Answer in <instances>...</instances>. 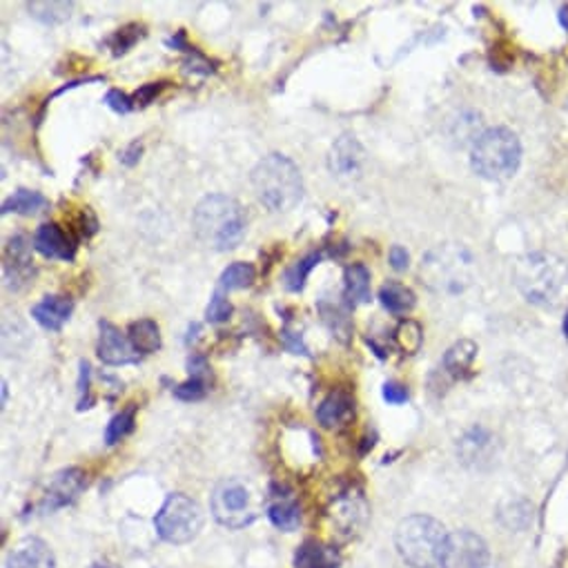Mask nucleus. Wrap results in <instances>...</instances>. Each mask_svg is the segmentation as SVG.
<instances>
[{
    "mask_svg": "<svg viewBox=\"0 0 568 568\" xmlns=\"http://www.w3.org/2000/svg\"><path fill=\"white\" fill-rule=\"evenodd\" d=\"M193 226L197 239L206 248L228 252L243 241L248 217L237 199L226 195H210L195 208Z\"/></svg>",
    "mask_w": 568,
    "mask_h": 568,
    "instance_id": "obj_1",
    "label": "nucleus"
},
{
    "mask_svg": "<svg viewBox=\"0 0 568 568\" xmlns=\"http://www.w3.org/2000/svg\"><path fill=\"white\" fill-rule=\"evenodd\" d=\"M252 187L256 199L270 212H291L304 199L302 170L283 154H267L256 163Z\"/></svg>",
    "mask_w": 568,
    "mask_h": 568,
    "instance_id": "obj_2",
    "label": "nucleus"
},
{
    "mask_svg": "<svg viewBox=\"0 0 568 568\" xmlns=\"http://www.w3.org/2000/svg\"><path fill=\"white\" fill-rule=\"evenodd\" d=\"M513 281L526 302L555 306L566 288L568 265L553 252H531L515 263Z\"/></svg>",
    "mask_w": 568,
    "mask_h": 568,
    "instance_id": "obj_3",
    "label": "nucleus"
},
{
    "mask_svg": "<svg viewBox=\"0 0 568 568\" xmlns=\"http://www.w3.org/2000/svg\"><path fill=\"white\" fill-rule=\"evenodd\" d=\"M522 163V143L509 128L487 130L470 152V165L482 178H511Z\"/></svg>",
    "mask_w": 568,
    "mask_h": 568,
    "instance_id": "obj_4",
    "label": "nucleus"
},
{
    "mask_svg": "<svg viewBox=\"0 0 568 568\" xmlns=\"http://www.w3.org/2000/svg\"><path fill=\"white\" fill-rule=\"evenodd\" d=\"M446 542L444 526L428 515H411L397 526L395 544L402 559L413 568H433Z\"/></svg>",
    "mask_w": 568,
    "mask_h": 568,
    "instance_id": "obj_5",
    "label": "nucleus"
},
{
    "mask_svg": "<svg viewBox=\"0 0 568 568\" xmlns=\"http://www.w3.org/2000/svg\"><path fill=\"white\" fill-rule=\"evenodd\" d=\"M156 533L167 544L193 542L204 528V513L195 500L174 493L165 500L154 520Z\"/></svg>",
    "mask_w": 568,
    "mask_h": 568,
    "instance_id": "obj_6",
    "label": "nucleus"
},
{
    "mask_svg": "<svg viewBox=\"0 0 568 568\" xmlns=\"http://www.w3.org/2000/svg\"><path fill=\"white\" fill-rule=\"evenodd\" d=\"M212 515L221 526L243 528L254 522L256 513L252 511V498L243 482L226 480L212 493Z\"/></svg>",
    "mask_w": 568,
    "mask_h": 568,
    "instance_id": "obj_7",
    "label": "nucleus"
},
{
    "mask_svg": "<svg viewBox=\"0 0 568 568\" xmlns=\"http://www.w3.org/2000/svg\"><path fill=\"white\" fill-rule=\"evenodd\" d=\"M489 564L487 542L472 531H455L446 535L439 566L441 568H484Z\"/></svg>",
    "mask_w": 568,
    "mask_h": 568,
    "instance_id": "obj_8",
    "label": "nucleus"
},
{
    "mask_svg": "<svg viewBox=\"0 0 568 568\" xmlns=\"http://www.w3.org/2000/svg\"><path fill=\"white\" fill-rule=\"evenodd\" d=\"M363 163H365V152L354 134H343L335 141L328 156V167L332 176H337L339 181H354L361 176Z\"/></svg>",
    "mask_w": 568,
    "mask_h": 568,
    "instance_id": "obj_9",
    "label": "nucleus"
},
{
    "mask_svg": "<svg viewBox=\"0 0 568 568\" xmlns=\"http://www.w3.org/2000/svg\"><path fill=\"white\" fill-rule=\"evenodd\" d=\"M99 357L108 365L139 363V352L132 348L130 339L110 321L99 324Z\"/></svg>",
    "mask_w": 568,
    "mask_h": 568,
    "instance_id": "obj_10",
    "label": "nucleus"
},
{
    "mask_svg": "<svg viewBox=\"0 0 568 568\" xmlns=\"http://www.w3.org/2000/svg\"><path fill=\"white\" fill-rule=\"evenodd\" d=\"M83 489H85V472L80 468H67V470L58 472V476H54V480L41 502V509L56 511V509L69 506Z\"/></svg>",
    "mask_w": 568,
    "mask_h": 568,
    "instance_id": "obj_11",
    "label": "nucleus"
},
{
    "mask_svg": "<svg viewBox=\"0 0 568 568\" xmlns=\"http://www.w3.org/2000/svg\"><path fill=\"white\" fill-rule=\"evenodd\" d=\"M34 248L45 259L58 261H74L76 254V241L58 223H43L34 234Z\"/></svg>",
    "mask_w": 568,
    "mask_h": 568,
    "instance_id": "obj_12",
    "label": "nucleus"
},
{
    "mask_svg": "<svg viewBox=\"0 0 568 568\" xmlns=\"http://www.w3.org/2000/svg\"><path fill=\"white\" fill-rule=\"evenodd\" d=\"M8 568H56V557L43 539L28 537L8 555Z\"/></svg>",
    "mask_w": 568,
    "mask_h": 568,
    "instance_id": "obj_13",
    "label": "nucleus"
},
{
    "mask_svg": "<svg viewBox=\"0 0 568 568\" xmlns=\"http://www.w3.org/2000/svg\"><path fill=\"white\" fill-rule=\"evenodd\" d=\"M72 310H74L72 299L61 297V295H50V297H43V299L32 308V317H34V321H36L41 328L56 332V330H61V328L67 324Z\"/></svg>",
    "mask_w": 568,
    "mask_h": 568,
    "instance_id": "obj_14",
    "label": "nucleus"
},
{
    "mask_svg": "<svg viewBox=\"0 0 568 568\" xmlns=\"http://www.w3.org/2000/svg\"><path fill=\"white\" fill-rule=\"evenodd\" d=\"M187 370H189V379L185 384L174 389V395L181 402H199L206 397L208 393V382H210V365L204 357L193 354L187 361Z\"/></svg>",
    "mask_w": 568,
    "mask_h": 568,
    "instance_id": "obj_15",
    "label": "nucleus"
},
{
    "mask_svg": "<svg viewBox=\"0 0 568 568\" xmlns=\"http://www.w3.org/2000/svg\"><path fill=\"white\" fill-rule=\"evenodd\" d=\"M354 417V402L348 393L335 391L330 393L317 408V419L324 428L346 426Z\"/></svg>",
    "mask_w": 568,
    "mask_h": 568,
    "instance_id": "obj_16",
    "label": "nucleus"
},
{
    "mask_svg": "<svg viewBox=\"0 0 568 568\" xmlns=\"http://www.w3.org/2000/svg\"><path fill=\"white\" fill-rule=\"evenodd\" d=\"M343 299L350 308L370 302V270L363 263H352L343 272Z\"/></svg>",
    "mask_w": 568,
    "mask_h": 568,
    "instance_id": "obj_17",
    "label": "nucleus"
},
{
    "mask_svg": "<svg viewBox=\"0 0 568 568\" xmlns=\"http://www.w3.org/2000/svg\"><path fill=\"white\" fill-rule=\"evenodd\" d=\"M339 550L321 542H306L295 553V568H339Z\"/></svg>",
    "mask_w": 568,
    "mask_h": 568,
    "instance_id": "obj_18",
    "label": "nucleus"
},
{
    "mask_svg": "<svg viewBox=\"0 0 568 568\" xmlns=\"http://www.w3.org/2000/svg\"><path fill=\"white\" fill-rule=\"evenodd\" d=\"M32 250L25 237H12L6 250V274L10 281H23L32 272Z\"/></svg>",
    "mask_w": 568,
    "mask_h": 568,
    "instance_id": "obj_19",
    "label": "nucleus"
},
{
    "mask_svg": "<svg viewBox=\"0 0 568 568\" xmlns=\"http://www.w3.org/2000/svg\"><path fill=\"white\" fill-rule=\"evenodd\" d=\"M267 517L270 522L278 528V531H295L302 522V509L297 504V500L293 498V493L286 495H274L270 506H267Z\"/></svg>",
    "mask_w": 568,
    "mask_h": 568,
    "instance_id": "obj_20",
    "label": "nucleus"
},
{
    "mask_svg": "<svg viewBox=\"0 0 568 568\" xmlns=\"http://www.w3.org/2000/svg\"><path fill=\"white\" fill-rule=\"evenodd\" d=\"M379 302H382V306L393 315H406L415 308L417 297L408 286H404V283L389 281L379 288Z\"/></svg>",
    "mask_w": 568,
    "mask_h": 568,
    "instance_id": "obj_21",
    "label": "nucleus"
},
{
    "mask_svg": "<svg viewBox=\"0 0 568 568\" xmlns=\"http://www.w3.org/2000/svg\"><path fill=\"white\" fill-rule=\"evenodd\" d=\"M493 452V437L482 430V428H476L470 430L461 441H459V455L466 463H472V466H480L482 461H487Z\"/></svg>",
    "mask_w": 568,
    "mask_h": 568,
    "instance_id": "obj_22",
    "label": "nucleus"
},
{
    "mask_svg": "<svg viewBox=\"0 0 568 568\" xmlns=\"http://www.w3.org/2000/svg\"><path fill=\"white\" fill-rule=\"evenodd\" d=\"M132 348L139 354H152L156 350H161V330L156 326V321L152 319H139L130 326V335H128Z\"/></svg>",
    "mask_w": 568,
    "mask_h": 568,
    "instance_id": "obj_23",
    "label": "nucleus"
},
{
    "mask_svg": "<svg viewBox=\"0 0 568 568\" xmlns=\"http://www.w3.org/2000/svg\"><path fill=\"white\" fill-rule=\"evenodd\" d=\"M47 206H50L47 199L41 193H36V189L21 187L10 199H6L3 215H12V212L14 215H36V212L45 210Z\"/></svg>",
    "mask_w": 568,
    "mask_h": 568,
    "instance_id": "obj_24",
    "label": "nucleus"
},
{
    "mask_svg": "<svg viewBox=\"0 0 568 568\" xmlns=\"http://www.w3.org/2000/svg\"><path fill=\"white\" fill-rule=\"evenodd\" d=\"M324 252H310L308 256H304L302 261H297L293 267L286 270L283 274V288L288 293H302L306 288V281L310 276V272L321 263Z\"/></svg>",
    "mask_w": 568,
    "mask_h": 568,
    "instance_id": "obj_25",
    "label": "nucleus"
},
{
    "mask_svg": "<svg viewBox=\"0 0 568 568\" xmlns=\"http://www.w3.org/2000/svg\"><path fill=\"white\" fill-rule=\"evenodd\" d=\"M256 278V270L252 263L245 261H234L228 265L219 278V291L230 293V291H243L250 288Z\"/></svg>",
    "mask_w": 568,
    "mask_h": 568,
    "instance_id": "obj_26",
    "label": "nucleus"
},
{
    "mask_svg": "<svg viewBox=\"0 0 568 568\" xmlns=\"http://www.w3.org/2000/svg\"><path fill=\"white\" fill-rule=\"evenodd\" d=\"M476 357H478V346L468 341V339H461V341H457L455 346L448 348V352L444 357V368L452 376H461L466 370H470Z\"/></svg>",
    "mask_w": 568,
    "mask_h": 568,
    "instance_id": "obj_27",
    "label": "nucleus"
},
{
    "mask_svg": "<svg viewBox=\"0 0 568 568\" xmlns=\"http://www.w3.org/2000/svg\"><path fill=\"white\" fill-rule=\"evenodd\" d=\"M335 522L339 526H343V531L348 533H354V528L359 524H363L365 520V504L359 495H352V498H341L335 506V513H332Z\"/></svg>",
    "mask_w": 568,
    "mask_h": 568,
    "instance_id": "obj_28",
    "label": "nucleus"
},
{
    "mask_svg": "<svg viewBox=\"0 0 568 568\" xmlns=\"http://www.w3.org/2000/svg\"><path fill=\"white\" fill-rule=\"evenodd\" d=\"M28 10L36 21H41L45 25H58V23L69 21L74 3H54L52 0V3H30Z\"/></svg>",
    "mask_w": 568,
    "mask_h": 568,
    "instance_id": "obj_29",
    "label": "nucleus"
},
{
    "mask_svg": "<svg viewBox=\"0 0 568 568\" xmlns=\"http://www.w3.org/2000/svg\"><path fill=\"white\" fill-rule=\"evenodd\" d=\"M134 422H136V406H130L125 411H121L110 424H108V430H106V441L110 446L119 444L121 439H125L132 430H134Z\"/></svg>",
    "mask_w": 568,
    "mask_h": 568,
    "instance_id": "obj_30",
    "label": "nucleus"
},
{
    "mask_svg": "<svg viewBox=\"0 0 568 568\" xmlns=\"http://www.w3.org/2000/svg\"><path fill=\"white\" fill-rule=\"evenodd\" d=\"M395 339H397V343L402 346V350H406L408 354H413V352H417V350L422 348V341H424L422 326H419L417 321L406 319V321L400 324V328H397V332H395Z\"/></svg>",
    "mask_w": 568,
    "mask_h": 568,
    "instance_id": "obj_31",
    "label": "nucleus"
},
{
    "mask_svg": "<svg viewBox=\"0 0 568 568\" xmlns=\"http://www.w3.org/2000/svg\"><path fill=\"white\" fill-rule=\"evenodd\" d=\"M500 517H502V522H504L509 528L522 531V528L531 522L533 509H531L526 502H511L506 509H502Z\"/></svg>",
    "mask_w": 568,
    "mask_h": 568,
    "instance_id": "obj_32",
    "label": "nucleus"
},
{
    "mask_svg": "<svg viewBox=\"0 0 568 568\" xmlns=\"http://www.w3.org/2000/svg\"><path fill=\"white\" fill-rule=\"evenodd\" d=\"M232 313H234V308H232V304L228 302L226 293L217 291V293L212 295L210 304H208L206 319H208L210 324H226V321L232 317Z\"/></svg>",
    "mask_w": 568,
    "mask_h": 568,
    "instance_id": "obj_33",
    "label": "nucleus"
},
{
    "mask_svg": "<svg viewBox=\"0 0 568 568\" xmlns=\"http://www.w3.org/2000/svg\"><path fill=\"white\" fill-rule=\"evenodd\" d=\"M141 36H143V28H141V25H128V28L119 30V32L110 39V45H112V50H114V56L125 54Z\"/></svg>",
    "mask_w": 568,
    "mask_h": 568,
    "instance_id": "obj_34",
    "label": "nucleus"
},
{
    "mask_svg": "<svg viewBox=\"0 0 568 568\" xmlns=\"http://www.w3.org/2000/svg\"><path fill=\"white\" fill-rule=\"evenodd\" d=\"M106 106H108L110 110H114L117 114H128V112H132V110L136 108V106H134V99L128 97V94L119 91V89H110V91H108Z\"/></svg>",
    "mask_w": 568,
    "mask_h": 568,
    "instance_id": "obj_35",
    "label": "nucleus"
},
{
    "mask_svg": "<svg viewBox=\"0 0 568 568\" xmlns=\"http://www.w3.org/2000/svg\"><path fill=\"white\" fill-rule=\"evenodd\" d=\"M78 368H80V372H78V393L83 395V400H80V411L83 408H89V404L94 402L91 397H89V379H91V368H89V363L87 361H80L78 363Z\"/></svg>",
    "mask_w": 568,
    "mask_h": 568,
    "instance_id": "obj_36",
    "label": "nucleus"
},
{
    "mask_svg": "<svg viewBox=\"0 0 568 568\" xmlns=\"http://www.w3.org/2000/svg\"><path fill=\"white\" fill-rule=\"evenodd\" d=\"M281 339H283V346H286V350H288V352L310 357V352H308V348H306V343H304V337H302L299 332H293V330H288V328H286V330L281 332Z\"/></svg>",
    "mask_w": 568,
    "mask_h": 568,
    "instance_id": "obj_37",
    "label": "nucleus"
},
{
    "mask_svg": "<svg viewBox=\"0 0 568 568\" xmlns=\"http://www.w3.org/2000/svg\"><path fill=\"white\" fill-rule=\"evenodd\" d=\"M163 87H165V83H148V85H143L132 97L134 106H150L159 97Z\"/></svg>",
    "mask_w": 568,
    "mask_h": 568,
    "instance_id": "obj_38",
    "label": "nucleus"
},
{
    "mask_svg": "<svg viewBox=\"0 0 568 568\" xmlns=\"http://www.w3.org/2000/svg\"><path fill=\"white\" fill-rule=\"evenodd\" d=\"M384 400L393 406H402L408 402V391H406V386H402L397 382H389L384 386Z\"/></svg>",
    "mask_w": 568,
    "mask_h": 568,
    "instance_id": "obj_39",
    "label": "nucleus"
},
{
    "mask_svg": "<svg viewBox=\"0 0 568 568\" xmlns=\"http://www.w3.org/2000/svg\"><path fill=\"white\" fill-rule=\"evenodd\" d=\"M389 256H391V265H393L395 270H406V267L411 265V254H408V250L402 248V245H393Z\"/></svg>",
    "mask_w": 568,
    "mask_h": 568,
    "instance_id": "obj_40",
    "label": "nucleus"
},
{
    "mask_svg": "<svg viewBox=\"0 0 568 568\" xmlns=\"http://www.w3.org/2000/svg\"><path fill=\"white\" fill-rule=\"evenodd\" d=\"M141 152H143V148H141L139 143H132V145L121 154V161H123L125 165H134V163L141 159Z\"/></svg>",
    "mask_w": 568,
    "mask_h": 568,
    "instance_id": "obj_41",
    "label": "nucleus"
},
{
    "mask_svg": "<svg viewBox=\"0 0 568 568\" xmlns=\"http://www.w3.org/2000/svg\"><path fill=\"white\" fill-rule=\"evenodd\" d=\"M559 23H561V25L568 30V6L559 10Z\"/></svg>",
    "mask_w": 568,
    "mask_h": 568,
    "instance_id": "obj_42",
    "label": "nucleus"
},
{
    "mask_svg": "<svg viewBox=\"0 0 568 568\" xmlns=\"http://www.w3.org/2000/svg\"><path fill=\"white\" fill-rule=\"evenodd\" d=\"M89 568H119V566L110 564V561H97V564H91Z\"/></svg>",
    "mask_w": 568,
    "mask_h": 568,
    "instance_id": "obj_43",
    "label": "nucleus"
},
{
    "mask_svg": "<svg viewBox=\"0 0 568 568\" xmlns=\"http://www.w3.org/2000/svg\"><path fill=\"white\" fill-rule=\"evenodd\" d=\"M3 404H8V382H3Z\"/></svg>",
    "mask_w": 568,
    "mask_h": 568,
    "instance_id": "obj_44",
    "label": "nucleus"
},
{
    "mask_svg": "<svg viewBox=\"0 0 568 568\" xmlns=\"http://www.w3.org/2000/svg\"><path fill=\"white\" fill-rule=\"evenodd\" d=\"M564 332H566V337H568V315H566V321H564Z\"/></svg>",
    "mask_w": 568,
    "mask_h": 568,
    "instance_id": "obj_45",
    "label": "nucleus"
}]
</instances>
